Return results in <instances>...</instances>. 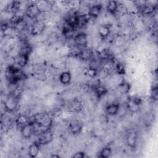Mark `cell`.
<instances>
[{"label": "cell", "instance_id": "6da1fadb", "mask_svg": "<svg viewBox=\"0 0 158 158\" xmlns=\"http://www.w3.org/2000/svg\"><path fill=\"white\" fill-rule=\"evenodd\" d=\"M33 121L35 123L36 127V132L38 134L41 131L51 128L52 124V118L49 114L46 112H40L35 114Z\"/></svg>", "mask_w": 158, "mask_h": 158}, {"label": "cell", "instance_id": "7a4b0ae2", "mask_svg": "<svg viewBox=\"0 0 158 158\" xmlns=\"http://www.w3.org/2000/svg\"><path fill=\"white\" fill-rule=\"evenodd\" d=\"M18 103L19 96L14 94H12L8 96L4 101V109L6 111L9 112H14L17 109Z\"/></svg>", "mask_w": 158, "mask_h": 158}, {"label": "cell", "instance_id": "3957f363", "mask_svg": "<svg viewBox=\"0 0 158 158\" xmlns=\"http://www.w3.org/2000/svg\"><path fill=\"white\" fill-rule=\"evenodd\" d=\"M36 125L35 122L31 120L20 127V133L23 138L28 139L36 133Z\"/></svg>", "mask_w": 158, "mask_h": 158}, {"label": "cell", "instance_id": "277c9868", "mask_svg": "<svg viewBox=\"0 0 158 158\" xmlns=\"http://www.w3.org/2000/svg\"><path fill=\"white\" fill-rule=\"evenodd\" d=\"M54 138V135L51 128L47 129L40 133L38 136L37 142L40 145H44L50 143Z\"/></svg>", "mask_w": 158, "mask_h": 158}, {"label": "cell", "instance_id": "5b68a950", "mask_svg": "<svg viewBox=\"0 0 158 158\" xmlns=\"http://www.w3.org/2000/svg\"><path fill=\"white\" fill-rule=\"evenodd\" d=\"M41 13L36 2H32L28 5L25 12V15L31 19H36Z\"/></svg>", "mask_w": 158, "mask_h": 158}, {"label": "cell", "instance_id": "8992f818", "mask_svg": "<svg viewBox=\"0 0 158 158\" xmlns=\"http://www.w3.org/2000/svg\"><path fill=\"white\" fill-rule=\"evenodd\" d=\"M141 99L138 97H131L127 102V108L130 112L136 113L139 111L141 105Z\"/></svg>", "mask_w": 158, "mask_h": 158}, {"label": "cell", "instance_id": "52a82bcc", "mask_svg": "<svg viewBox=\"0 0 158 158\" xmlns=\"http://www.w3.org/2000/svg\"><path fill=\"white\" fill-rule=\"evenodd\" d=\"M46 28L45 23L42 20H36L34 22L30 28V33L33 36L41 35Z\"/></svg>", "mask_w": 158, "mask_h": 158}, {"label": "cell", "instance_id": "ba28073f", "mask_svg": "<svg viewBox=\"0 0 158 158\" xmlns=\"http://www.w3.org/2000/svg\"><path fill=\"white\" fill-rule=\"evenodd\" d=\"M73 40L77 46L84 48L88 44V36L85 33L80 32L74 36Z\"/></svg>", "mask_w": 158, "mask_h": 158}, {"label": "cell", "instance_id": "9c48e42d", "mask_svg": "<svg viewBox=\"0 0 158 158\" xmlns=\"http://www.w3.org/2000/svg\"><path fill=\"white\" fill-rule=\"evenodd\" d=\"M138 136L137 133L134 130L129 131L126 136V143L128 147L131 149H135L137 144Z\"/></svg>", "mask_w": 158, "mask_h": 158}, {"label": "cell", "instance_id": "30bf717a", "mask_svg": "<svg viewBox=\"0 0 158 158\" xmlns=\"http://www.w3.org/2000/svg\"><path fill=\"white\" fill-rule=\"evenodd\" d=\"M93 56V52L91 49L88 48H82L81 50H79L77 56L82 60L87 61L92 59Z\"/></svg>", "mask_w": 158, "mask_h": 158}, {"label": "cell", "instance_id": "8fae6325", "mask_svg": "<svg viewBox=\"0 0 158 158\" xmlns=\"http://www.w3.org/2000/svg\"><path fill=\"white\" fill-rule=\"evenodd\" d=\"M112 25L110 24H104L101 25L98 28V34L101 39H106L111 32Z\"/></svg>", "mask_w": 158, "mask_h": 158}, {"label": "cell", "instance_id": "7c38bea8", "mask_svg": "<svg viewBox=\"0 0 158 158\" xmlns=\"http://www.w3.org/2000/svg\"><path fill=\"white\" fill-rule=\"evenodd\" d=\"M120 106L118 102H112L108 104L105 109L106 112L108 115L114 116L117 115L119 111Z\"/></svg>", "mask_w": 158, "mask_h": 158}, {"label": "cell", "instance_id": "4fadbf2b", "mask_svg": "<svg viewBox=\"0 0 158 158\" xmlns=\"http://www.w3.org/2000/svg\"><path fill=\"white\" fill-rule=\"evenodd\" d=\"M102 9V6L101 4L93 5L88 9V15L89 16V17L96 18L101 14Z\"/></svg>", "mask_w": 158, "mask_h": 158}, {"label": "cell", "instance_id": "5bb4252c", "mask_svg": "<svg viewBox=\"0 0 158 158\" xmlns=\"http://www.w3.org/2000/svg\"><path fill=\"white\" fill-rule=\"evenodd\" d=\"M40 144L36 141L31 144L28 148V156L31 158H35L38 156L40 151Z\"/></svg>", "mask_w": 158, "mask_h": 158}, {"label": "cell", "instance_id": "9a60e30c", "mask_svg": "<svg viewBox=\"0 0 158 158\" xmlns=\"http://www.w3.org/2000/svg\"><path fill=\"white\" fill-rule=\"evenodd\" d=\"M83 129V126L78 121H73L69 125V130L70 133L73 135H79Z\"/></svg>", "mask_w": 158, "mask_h": 158}, {"label": "cell", "instance_id": "2e32d148", "mask_svg": "<svg viewBox=\"0 0 158 158\" xmlns=\"http://www.w3.org/2000/svg\"><path fill=\"white\" fill-rule=\"evenodd\" d=\"M93 91L98 98H102L108 92L107 88L104 85L99 83L93 86Z\"/></svg>", "mask_w": 158, "mask_h": 158}, {"label": "cell", "instance_id": "e0dca14e", "mask_svg": "<svg viewBox=\"0 0 158 158\" xmlns=\"http://www.w3.org/2000/svg\"><path fill=\"white\" fill-rule=\"evenodd\" d=\"M59 80L64 85H69L72 80L71 73L69 71L62 72L59 76Z\"/></svg>", "mask_w": 158, "mask_h": 158}, {"label": "cell", "instance_id": "ac0fdd59", "mask_svg": "<svg viewBox=\"0 0 158 158\" xmlns=\"http://www.w3.org/2000/svg\"><path fill=\"white\" fill-rule=\"evenodd\" d=\"M156 9V6L153 5L152 4H146L144 3L143 5L141 6V12L143 15H151L154 13V12Z\"/></svg>", "mask_w": 158, "mask_h": 158}, {"label": "cell", "instance_id": "d6986e66", "mask_svg": "<svg viewBox=\"0 0 158 158\" xmlns=\"http://www.w3.org/2000/svg\"><path fill=\"white\" fill-rule=\"evenodd\" d=\"M131 89V85L129 82L127 81H122L117 86V89L121 94H128Z\"/></svg>", "mask_w": 158, "mask_h": 158}, {"label": "cell", "instance_id": "ffe728a7", "mask_svg": "<svg viewBox=\"0 0 158 158\" xmlns=\"http://www.w3.org/2000/svg\"><path fill=\"white\" fill-rule=\"evenodd\" d=\"M83 107L82 102L77 99H75L71 101L69 108L72 112H80L83 109Z\"/></svg>", "mask_w": 158, "mask_h": 158}, {"label": "cell", "instance_id": "44dd1931", "mask_svg": "<svg viewBox=\"0 0 158 158\" xmlns=\"http://www.w3.org/2000/svg\"><path fill=\"white\" fill-rule=\"evenodd\" d=\"M118 4L117 1L111 0L107 2V4L106 6V10L110 14L112 15H115L118 11Z\"/></svg>", "mask_w": 158, "mask_h": 158}, {"label": "cell", "instance_id": "7402d4cb", "mask_svg": "<svg viewBox=\"0 0 158 158\" xmlns=\"http://www.w3.org/2000/svg\"><path fill=\"white\" fill-rule=\"evenodd\" d=\"M29 122H30V120H29L28 117L25 114H19L15 119V123H16L17 125L20 126V127H22L23 125L27 124Z\"/></svg>", "mask_w": 158, "mask_h": 158}, {"label": "cell", "instance_id": "603a6c76", "mask_svg": "<svg viewBox=\"0 0 158 158\" xmlns=\"http://www.w3.org/2000/svg\"><path fill=\"white\" fill-rule=\"evenodd\" d=\"M112 155V149L109 146L103 148L99 152L98 157L101 158H108Z\"/></svg>", "mask_w": 158, "mask_h": 158}, {"label": "cell", "instance_id": "cb8c5ba5", "mask_svg": "<svg viewBox=\"0 0 158 158\" xmlns=\"http://www.w3.org/2000/svg\"><path fill=\"white\" fill-rule=\"evenodd\" d=\"M31 51H32V49L31 46L29 45H25L22 48H21L19 52V56L28 59L29 56L31 54Z\"/></svg>", "mask_w": 158, "mask_h": 158}, {"label": "cell", "instance_id": "d4e9b609", "mask_svg": "<svg viewBox=\"0 0 158 158\" xmlns=\"http://www.w3.org/2000/svg\"><path fill=\"white\" fill-rule=\"evenodd\" d=\"M22 22H23V17L21 15H18L17 14H14L10 19V23L15 26L19 25Z\"/></svg>", "mask_w": 158, "mask_h": 158}, {"label": "cell", "instance_id": "484cf974", "mask_svg": "<svg viewBox=\"0 0 158 158\" xmlns=\"http://www.w3.org/2000/svg\"><path fill=\"white\" fill-rule=\"evenodd\" d=\"M40 9L41 10V12H45L46 10H48L51 7V4L50 2L49 1H39L38 2H36Z\"/></svg>", "mask_w": 158, "mask_h": 158}, {"label": "cell", "instance_id": "4316f807", "mask_svg": "<svg viewBox=\"0 0 158 158\" xmlns=\"http://www.w3.org/2000/svg\"><path fill=\"white\" fill-rule=\"evenodd\" d=\"M154 121V115L152 113H148L144 118V122L146 126H149Z\"/></svg>", "mask_w": 158, "mask_h": 158}, {"label": "cell", "instance_id": "83f0119b", "mask_svg": "<svg viewBox=\"0 0 158 158\" xmlns=\"http://www.w3.org/2000/svg\"><path fill=\"white\" fill-rule=\"evenodd\" d=\"M115 70L118 74L119 75H124L125 73V68L123 64L117 63L115 65Z\"/></svg>", "mask_w": 158, "mask_h": 158}, {"label": "cell", "instance_id": "f1b7e54d", "mask_svg": "<svg viewBox=\"0 0 158 158\" xmlns=\"http://www.w3.org/2000/svg\"><path fill=\"white\" fill-rule=\"evenodd\" d=\"M87 74L89 77L94 78L98 75V70L94 67H89L87 70Z\"/></svg>", "mask_w": 158, "mask_h": 158}, {"label": "cell", "instance_id": "f546056e", "mask_svg": "<svg viewBox=\"0 0 158 158\" xmlns=\"http://www.w3.org/2000/svg\"><path fill=\"white\" fill-rule=\"evenodd\" d=\"M151 97L153 101H157L158 98V88L157 86H153L151 91Z\"/></svg>", "mask_w": 158, "mask_h": 158}, {"label": "cell", "instance_id": "4dcf8cb0", "mask_svg": "<svg viewBox=\"0 0 158 158\" xmlns=\"http://www.w3.org/2000/svg\"><path fill=\"white\" fill-rule=\"evenodd\" d=\"M86 157V153L83 151H79L73 155V158H84Z\"/></svg>", "mask_w": 158, "mask_h": 158}, {"label": "cell", "instance_id": "1f68e13d", "mask_svg": "<svg viewBox=\"0 0 158 158\" xmlns=\"http://www.w3.org/2000/svg\"><path fill=\"white\" fill-rule=\"evenodd\" d=\"M8 28V24L6 23H2L1 24V30L5 31Z\"/></svg>", "mask_w": 158, "mask_h": 158}, {"label": "cell", "instance_id": "d6a6232c", "mask_svg": "<svg viewBox=\"0 0 158 158\" xmlns=\"http://www.w3.org/2000/svg\"><path fill=\"white\" fill-rule=\"evenodd\" d=\"M60 156H59V155H57V154H53V155H51V157H52V158H53V157H59Z\"/></svg>", "mask_w": 158, "mask_h": 158}]
</instances>
